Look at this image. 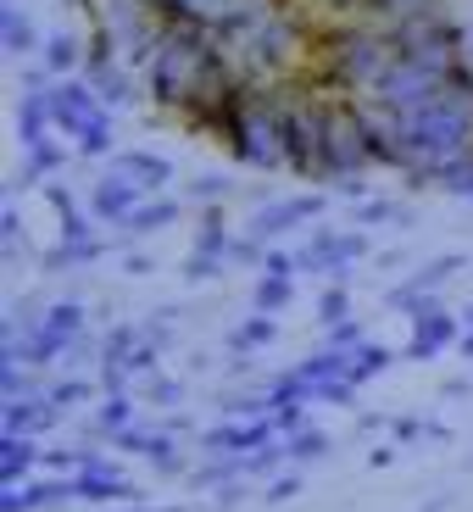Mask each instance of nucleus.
<instances>
[{
    "mask_svg": "<svg viewBox=\"0 0 473 512\" xmlns=\"http://www.w3.org/2000/svg\"><path fill=\"white\" fill-rule=\"evenodd\" d=\"M229 145L234 162L256 167V173H279L290 167V123H284V84H245L229 101L223 123L212 128Z\"/></svg>",
    "mask_w": 473,
    "mask_h": 512,
    "instance_id": "obj_1",
    "label": "nucleus"
},
{
    "mask_svg": "<svg viewBox=\"0 0 473 512\" xmlns=\"http://www.w3.org/2000/svg\"><path fill=\"white\" fill-rule=\"evenodd\" d=\"M84 396H90V384H84V379H62V384H56V390H51V401H56V407H78V401H84Z\"/></svg>",
    "mask_w": 473,
    "mask_h": 512,
    "instance_id": "obj_27",
    "label": "nucleus"
},
{
    "mask_svg": "<svg viewBox=\"0 0 473 512\" xmlns=\"http://www.w3.org/2000/svg\"><path fill=\"white\" fill-rule=\"evenodd\" d=\"M179 396H184V390H179L173 379H151V401H162V407H173Z\"/></svg>",
    "mask_w": 473,
    "mask_h": 512,
    "instance_id": "obj_31",
    "label": "nucleus"
},
{
    "mask_svg": "<svg viewBox=\"0 0 473 512\" xmlns=\"http://www.w3.org/2000/svg\"><path fill=\"white\" fill-rule=\"evenodd\" d=\"M273 312H256L251 323H240V329L229 334V351H256V346H273Z\"/></svg>",
    "mask_w": 473,
    "mask_h": 512,
    "instance_id": "obj_17",
    "label": "nucleus"
},
{
    "mask_svg": "<svg viewBox=\"0 0 473 512\" xmlns=\"http://www.w3.org/2000/svg\"><path fill=\"white\" fill-rule=\"evenodd\" d=\"M290 462H307V457H329V435H318V429H295L290 435Z\"/></svg>",
    "mask_w": 473,
    "mask_h": 512,
    "instance_id": "obj_23",
    "label": "nucleus"
},
{
    "mask_svg": "<svg viewBox=\"0 0 473 512\" xmlns=\"http://www.w3.org/2000/svg\"><path fill=\"white\" fill-rule=\"evenodd\" d=\"M468 329H473V312H468Z\"/></svg>",
    "mask_w": 473,
    "mask_h": 512,
    "instance_id": "obj_35",
    "label": "nucleus"
},
{
    "mask_svg": "<svg viewBox=\"0 0 473 512\" xmlns=\"http://www.w3.org/2000/svg\"><path fill=\"white\" fill-rule=\"evenodd\" d=\"M357 223H362V229H379V223H412V218L401 212L396 201H362L357 206Z\"/></svg>",
    "mask_w": 473,
    "mask_h": 512,
    "instance_id": "obj_22",
    "label": "nucleus"
},
{
    "mask_svg": "<svg viewBox=\"0 0 473 512\" xmlns=\"http://www.w3.org/2000/svg\"><path fill=\"white\" fill-rule=\"evenodd\" d=\"M307 218H323V195H290V201H268V206L251 218V234L268 245V240H279V234L301 229Z\"/></svg>",
    "mask_w": 473,
    "mask_h": 512,
    "instance_id": "obj_5",
    "label": "nucleus"
},
{
    "mask_svg": "<svg viewBox=\"0 0 473 512\" xmlns=\"http://www.w3.org/2000/svg\"><path fill=\"white\" fill-rule=\"evenodd\" d=\"M457 268H462V256H435V262H429L423 273H412L407 284H412V290H435V284H446Z\"/></svg>",
    "mask_w": 473,
    "mask_h": 512,
    "instance_id": "obj_24",
    "label": "nucleus"
},
{
    "mask_svg": "<svg viewBox=\"0 0 473 512\" xmlns=\"http://www.w3.org/2000/svg\"><path fill=\"white\" fill-rule=\"evenodd\" d=\"M112 167H117V173H128V179L140 184L145 195H162L167 184H173V162H167V156H156V151H117Z\"/></svg>",
    "mask_w": 473,
    "mask_h": 512,
    "instance_id": "obj_8",
    "label": "nucleus"
},
{
    "mask_svg": "<svg viewBox=\"0 0 473 512\" xmlns=\"http://www.w3.org/2000/svg\"><path fill=\"white\" fill-rule=\"evenodd\" d=\"M173 218H179V201H167V195H145V201L128 212L123 229L128 234H156V229H167Z\"/></svg>",
    "mask_w": 473,
    "mask_h": 512,
    "instance_id": "obj_16",
    "label": "nucleus"
},
{
    "mask_svg": "<svg viewBox=\"0 0 473 512\" xmlns=\"http://www.w3.org/2000/svg\"><path fill=\"white\" fill-rule=\"evenodd\" d=\"M73 496L78 501H134L140 485H128L123 468H78L73 474Z\"/></svg>",
    "mask_w": 473,
    "mask_h": 512,
    "instance_id": "obj_9",
    "label": "nucleus"
},
{
    "mask_svg": "<svg viewBox=\"0 0 473 512\" xmlns=\"http://www.w3.org/2000/svg\"><path fill=\"white\" fill-rule=\"evenodd\" d=\"M468 62H473V23H468Z\"/></svg>",
    "mask_w": 473,
    "mask_h": 512,
    "instance_id": "obj_34",
    "label": "nucleus"
},
{
    "mask_svg": "<svg viewBox=\"0 0 473 512\" xmlns=\"http://www.w3.org/2000/svg\"><path fill=\"white\" fill-rule=\"evenodd\" d=\"M128 423H134V396L123 390V396H112L101 412H95V423H90V429H95V435H123Z\"/></svg>",
    "mask_w": 473,
    "mask_h": 512,
    "instance_id": "obj_18",
    "label": "nucleus"
},
{
    "mask_svg": "<svg viewBox=\"0 0 473 512\" xmlns=\"http://www.w3.org/2000/svg\"><path fill=\"white\" fill-rule=\"evenodd\" d=\"M84 51H90V45H84L78 34H51L45 45H39V62L51 67L56 78H73V73H84Z\"/></svg>",
    "mask_w": 473,
    "mask_h": 512,
    "instance_id": "obj_14",
    "label": "nucleus"
},
{
    "mask_svg": "<svg viewBox=\"0 0 473 512\" xmlns=\"http://www.w3.org/2000/svg\"><path fill=\"white\" fill-rule=\"evenodd\" d=\"M318 318L323 323H346L351 318V295L334 284V290H323V301H318Z\"/></svg>",
    "mask_w": 473,
    "mask_h": 512,
    "instance_id": "obj_26",
    "label": "nucleus"
},
{
    "mask_svg": "<svg viewBox=\"0 0 473 512\" xmlns=\"http://www.w3.org/2000/svg\"><path fill=\"white\" fill-rule=\"evenodd\" d=\"M290 295H295V284L284 273H262V284H256V312H284Z\"/></svg>",
    "mask_w": 473,
    "mask_h": 512,
    "instance_id": "obj_19",
    "label": "nucleus"
},
{
    "mask_svg": "<svg viewBox=\"0 0 473 512\" xmlns=\"http://www.w3.org/2000/svg\"><path fill=\"white\" fill-rule=\"evenodd\" d=\"M295 256H301V273H346L351 262H362V256H368V240H362V234L318 229Z\"/></svg>",
    "mask_w": 473,
    "mask_h": 512,
    "instance_id": "obj_4",
    "label": "nucleus"
},
{
    "mask_svg": "<svg viewBox=\"0 0 473 512\" xmlns=\"http://www.w3.org/2000/svg\"><path fill=\"white\" fill-rule=\"evenodd\" d=\"M39 462V446L28 435H12L6 429V440H0V490L6 485H23V474Z\"/></svg>",
    "mask_w": 473,
    "mask_h": 512,
    "instance_id": "obj_15",
    "label": "nucleus"
},
{
    "mask_svg": "<svg viewBox=\"0 0 473 512\" xmlns=\"http://www.w3.org/2000/svg\"><path fill=\"white\" fill-rule=\"evenodd\" d=\"M0 45H6V56H28L34 45H45L34 17L23 12V0H0Z\"/></svg>",
    "mask_w": 473,
    "mask_h": 512,
    "instance_id": "obj_11",
    "label": "nucleus"
},
{
    "mask_svg": "<svg viewBox=\"0 0 473 512\" xmlns=\"http://www.w3.org/2000/svg\"><path fill=\"white\" fill-rule=\"evenodd\" d=\"M51 112H56V128H62L67 140H84L90 128L112 123V106L95 95V84L84 73H78V78H56V84H51Z\"/></svg>",
    "mask_w": 473,
    "mask_h": 512,
    "instance_id": "obj_3",
    "label": "nucleus"
},
{
    "mask_svg": "<svg viewBox=\"0 0 473 512\" xmlns=\"http://www.w3.org/2000/svg\"><path fill=\"white\" fill-rule=\"evenodd\" d=\"M295 490H301V479H295V474H279V479L268 485V501H290Z\"/></svg>",
    "mask_w": 473,
    "mask_h": 512,
    "instance_id": "obj_30",
    "label": "nucleus"
},
{
    "mask_svg": "<svg viewBox=\"0 0 473 512\" xmlns=\"http://www.w3.org/2000/svg\"><path fill=\"white\" fill-rule=\"evenodd\" d=\"M140 201H145V190L128 179V173H117V167H112V173H101V179H95V190H90V212L101 223H117V229L128 223V212H134Z\"/></svg>",
    "mask_w": 473,
    "mask_h": 512,
    "instance_id": "obj_6",
    "label": "nucleus"
},
{
    "mask_svg": "<svg viewBox=\"0 0 473 512\" xmlns=\"http://www.w3.org/2000/svg\"><path fill=\"white\" fill-rule=\"evenodd\" d=\"M0 251H6V262L23 256V218H17V201H6V212H0Z\"/></svg>",
    "mask_w": 473,
    "mask_h": 512,
    "instance_id": "obj_21",
    "label": "nucleus"
},
{
    "mask_svg": "<svg viewBox=\"0 0 473 512\" xmlns=\"http://www.w3.org/2000/svg\"><path fill=\"white\" fill-rule=\"evenodd\" d=\"M457 318H451L446 307H440V301H429V307L418 312V318H412V340H407V357H435L440 346H451V340H457Z\"/></svg>",
    "mask_w": 473,
    "mask_h": 512,
    "instance_id": "obj_7",
    "label": "nucleus"
},
{
    "mask_svg": "<svg viewBox=\"0 0 473 512\" xmlns=\"http://www.w3.org/2000/svg\"><path fill=\"white\" fill-rule=\"evenodd\" d=\"M128 512H134V507H128ZM140 512H179V507H140Z\"/></svg>",
    "mask_w": 473,
    "mask_h": 512,
    "instance_id": "obj_33",
    "label": "nucleus"
},
{
    "mask_svg": "<svg viewBox=\"0 0 473 512\" xmlns=\"http://www.w3.org/2000/svg\"><path fill=\"white\" fill-rule=\"evenodd\" d=\"M429 12H440V0H362V17L373 28H401V23H418Z\"/></svg>",
    "mask_w": 473,
    "mask_h": 512,
    "instance_id": "obj_13",
    "label": "nucleus"
},
{
    "mask_svg": "<svg viewBox=\"0 0 473 512\" xmlns=\"http://www.w3.org/2000/svg\"><path fill=\"white\" fill-rule=\"evenodd\" d=\"M462 357H473V329H468V334H462Z\"/></svg>",
    "mask_w": 473,
    "mask_h": 512,
    "instance_id": "obj_32",
    "label": "nucleus"
},
{
    "mask_svg": "<svg viewBox=\"0 0 473 512\" xmlns=\"http://www.w3.org/2000/svg\"><path fill=\"white\" fill-rule=\"evenodd\" d=\"M384 368H390V351H384V346H357V351L346 357V373H351L357 384H368L373 373H384Z\"/></svg>",
    "mask_w": 473,
    "mask_h": 512,
    "instance_id": "obj_20",
    "label": "nucleus"
},
{
    "mask_svg": "<svg viewBox=\"0 0 473 512\" xmlns=\"http://www.w3.org/2000/svg\"><path fill=\"white\" fill-rule=\"evenodd\" d=\"M368 167H379V145H373L368 112H362L357 95L329 90V184L362 179Z\"/></svg>",
    "mask_w": 473,
    "mask_h": 512,
    "instance_id": "obj_2",
    "label": "nucleus"
},
{
    "mask_svg": "<svg viewBox=\"0 0 473 512\" xmlns=\"http://www.w3.org/2000/svg\"><path fill=\"white\" fill-rule=\"evenodd\" d=\"M73 496V479H45V485H6V496H0V512H51L62 507V501Z\"/></svg>",
    "mask_w": 473,
    "mask_h": 512,
    "instance_id": "obj_10",
    "label": "nucleus"
},
{
    "mask_svg": "<svg viewBox=\"0 0 473 512\" xmlns=\"http://www.w3.org/2000/svg\"><path fill=\"white\" fill-rule=\"evenodd\" d=\"M229 190H234V184L223 179V173H206V179L190 184V195H201V201H218V195H229Z\"/></svg>",
    "mask_w": 473,
    "mask_h": 512,
    "instance_id": "obj_28",
    "label": "nucleus"
},
{
    "mask_svg": "<svg viewBox=\"0 0 473 512\" xmlns=\"http://www.w3.org/2000/svg\"><path fill=\"white\" fill-rule=\"evenodd\" d=\"M67 167V145L56 140V134H39V140H23V179H51V173H62Z\"/></svg>",
    "mask_w": 473,
    "mask_h": 512,
    "instance_id": "obj_12",
    "label": "nucleus"
},
{
    "mask_svg": "<svg viewBox=\"0 0 473 512\" xmlns=\"http://www.w3.org/2000/svg\"><path fill=\"white\" fill-rule=\"evenodd\" d=\"M329 346H362V323H357V318L329 323Z\"/></svg>",
    "mask_w": 473,
    "mask_h": 512,
    "instance_id": "obj_29",
    "label": "nucleus"
},
{
    "mask_svg": "<svg viewBox=\"0 0 473 512\" xmlns=\"http://www.w3.org/2000/svg\"><path fill=\"white\" fill-rule=\"evenodd\" d=\"M145 462H151L156 474H179V468H184L179 451H173V435H162V429H156V440H151V451H145Z\"/></svg>",
    "mask_w": 473,
    "mask_h": 512,
    "instance_id": "obj_25",
    "label": "nucleus"
}]
</instances>
